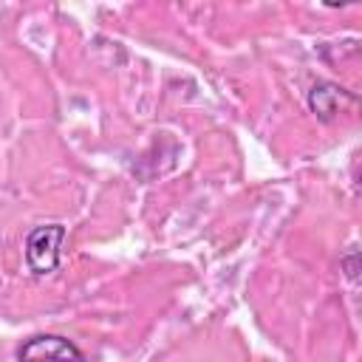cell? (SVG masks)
<instances>
[{
    "instance_id": "cell-3",
    "label": "cell",
    "mask_w": 362,
    "mask_h": 362,
    "mask_svg": "<svg viewBox=\"0 0 362 362\" xmlns=\"http://www.w3.org/2000/svg\"><path fill=\"white\" fill-rule=\"evenodd\" d=\"M354 102H356V96L348 93L345 88L334 85V82H317V85L308 90V107H311L322 122H331V119L342 110V105H354Z\"/></svg>"
},
{
    "instance_id": "cell-2",
    "label": "cell",
    "mask_w": 362,
    "mask_h": 362,
    "mask_svg": "<svg viewBox=\"0 0 362 362\" xmlns=\"http://www.w3.org/2000/svg\"><path fill=\"white\" fill-rule=\"evenodd\" d=\"M17 356L20 362H82V351L59 334H40L25 339Z\"/></svg>"
},
{
    "instance_id": "cell-1",
    "label": "cell",
    "mask_w": 362,
    "mask_h": 362,
    "mask_svg": "<svg viewBox=\"0 0 362 362\" xmlns=\"http://www.w3.org/2000/svg\"><path fill=\"white\" fill-rule=\"evenodd\" d=\"M65 240V226L62 223H45L31 229L25 238V263L28 272L34 274H51L59 266V249Z\"/></svg>"
},
{
    "instance_id": "cell-4",
    "label": "cell",
    "mask_w": 362,
    "mask_h": 362,
    "mask_svg": "<svg viewBox=\"0 0 362 362\" xmlns=\"http://www.w3.org/2000/svg\"><path fill=\"white\" fill-rule=\"evenodd\" d=\"M342 266H345V274H348V280H356V272H359V269H356V249H354V252H351V255L342 260Z\"/></svg>"
}]
</instances>
